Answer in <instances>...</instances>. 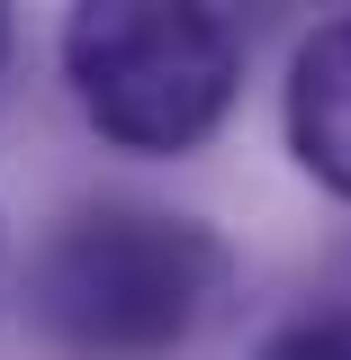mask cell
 <instances>
[{"mask_svg":"<svg viewBox=\"0 0 351 360\" xmlns=\"http://www.w3.org/2000/svg\"><path fill=\"white\" fill-rule=\"evenodd\" d=\"M225 243L153 207H82L27 262V315L72 360H172L225 315Z\"/></svg>","mask_w":351,"mask_h":360,"instance_id":"obj_1","label":"cell"},{"mask_svg":"<svg viewBox=\"0 0 351 360\" xmlns=\"http://www.w3.org/2000/svg\"><path fill=\"white\" fill-rule=\"evenodd\" d=\"M63 72L82 117L127 153H189L225 127L243 45L217 9L162 0H90L63 18Z\"/></svg>","mask_w":351,"mask_h":360,"instance_id":"obj_2","label":"cell"},{"mask_svg":"<svg viewBox=\"0 0 351 360\" xmlns=\"http://www.w3.org/2000/svg\"><path fill=\"white\" fill-rule=\"evenodd\" d=\"M288 144L324 189L351 198V18L315 27L288 63Z\"/></svg>","mask_w":351,"mask_h":360,"instance_id":"obj_3","label":"cell"},{"mask_svg":"<svg viewBox=\"0 0 351 360\" xmlns=\"http://www.w3.org/2000/svg\"><path fill=\"white\" fill-rule=\"evenodd\" d=\"M262 360H351V324H298V333L262 342Z\"/></svg>","mask_w":351,"mask_h":360,"instance_id":"obj_4","label":"cell"},{"mask_svg":"<svg viewBox=\"0 0 351 360\" xmlns=\"http://www.w3.org/2000/svg\"><path fill=\"white\" fill-rule=\"evenodd\" d=\"M0 54H9V18H0Z\"/></svg>","mask_w":351,"mask_h":360,"instance_id":"obj_5","label":"cell"}]
</instances>
